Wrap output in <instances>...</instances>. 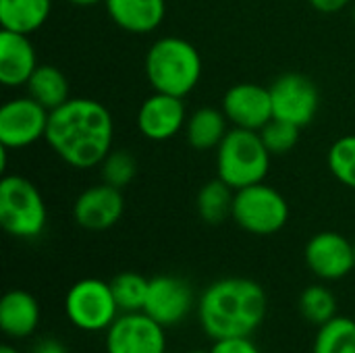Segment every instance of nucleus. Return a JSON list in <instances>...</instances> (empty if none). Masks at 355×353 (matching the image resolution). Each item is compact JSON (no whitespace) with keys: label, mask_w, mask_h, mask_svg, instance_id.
Returning <instances> with one entry per match:
<instances>
[{"label":"nucleus","mask_w":355,"mask_h":353,"mask_svg":"<svg viewBox=\"0 0 355 353\" xmlns=\"http://www.w3.org/2000/svg\"><path fill=\"white\" fill-rule=\"evenodd\" d=\"M114 123L104 104L92 98H69L50 112L46 141L73 169H94L112 150Z\"/></svg>","instance_id":"1"},{"label":"nucleus","mask_w":355,"mask_h":353,"mask_svg":"<svg viewBox=\"0 0 355 353\" xmlns=\"http://www.w3.org/2000/svg\"><path fill=\"white\" fill-rule=\"evenodd\" d=\"M268 298L260 283L245 277H227L208 285L200 298L198 316L210 339L252 337L264 322Z\"/></svg>","instance_id":"2"},{"label":"nucleus","mask_w":355,"mask_h":353,"mask_svg":"<svg viewBox=\"0 0 355 353\" xmlns=\"http://www.w3.org/2000/svg\"><path fill=\"white\" fill-rule=\"evenodd\" d=\"M146 77L154 92L185 98L202 77L200 52L183 37H160L146 54Z\"/></svg>","instance_id":"3"},{"label":"nucleus","mask_w":355,"mask_h":353,"mask_svg":"<svg viewBox=\"0 0 355 353\" xmlns=\"http://www.w3.org/2000/svg\"><path fill=\"white\" fill-rule=\"evenodd\" d=\"M270 156L260 131L235 127L216 148V171L218 177L237 191L264 181L270 169Z\"/></svg>","instance_id":"4"},{"label":"nucleus","mask_w":355,"mask_h":353,"mask_svg":"<svg viewBox=\"0 0 355 353\" xmlns=\"http://www.w3.org/2000/svg\"><path fill=\"white\" fill-rule=\"evenodd\" d=\"M48 223L46 202L40 189L21 175H6L0 181V225L17 239H35Z\"/></svg>","instance_id":"5"},{"label":"nucleus","mask_w":355,"mask_h":353,"mask_svg":"<svg viewBox=\"0 0 355 353\" xmlns=\"http://www.w3.org/2000/svg\"><path fill=\"white\" fill-rule=\"evenodd\" d=\"M119 312L110 283L94 277L77 281L64 295V314L69 322L83 333L108 331L119 318Z\"/></svg>","instance_id":"6"},{"label":"nucleus","mask_w":355,"mask_h":353,"mask_svg":"<svg viewBox=\"0 0 355 353\" xmlns=\"http://www.w3.org/2000/svg\"><path fill=\"white\" fill-rule=\"evenodd\" d=\"M233 221L252 235H275L289 221V204L264 181L248 185L235 191Z\"/></svg>","instance_id":"7"},{"label":"nucleus","mask_w":355,"mask_h":353,"mask_svg":"<svg viewBox=\"0 0 355 353\" xmlns=\"http://www.w3.org/2000/svg\"><path fill=\"white\" fill-rule=\"evenodd\" d=\"M268 89L272 98V119H281L297 127H306L314 121L320 106V94L310 77L285 73L277 77Z\"/></svg>","instance_id":"8"},{"label":"nucleus","mask_w":355,"mask_h":353,"mask_svg":"<svg viewBox=\"0 0 355 353\" xmlns=\"http://www.w3.org/2000/svg\"><path fill=\"white\" fill-rule=\"evenodd\" d=\"M50 110L31 96L12 98L0 108V144L6 150L27 148L46 137Z\"/></svg>","instance_id":"9"},{"label":"nucleus","mask_w":355,"mask_h":353,"mask_svg":"<svg viewBox=\"0 0 355 353\" xmlns=\"http://www.w3.org/2000/svg\"><path fill=\"white\" fill-rule=\"evenodd\" d=\"M106 353H166V329L146 312H123L106 331Z\"/></svg>","instance_id":"10"},{"label":"nucleus","mask_w":355,"mask_h":353,"mask_svg":"<svg viewBox=\"0 0 355 353\" xmlns=\"http://www.w3.org/2000/svg\"><path fill=\"white\" fill-rule=\"evenodd\" d=\"M193 308V291L187 281L173 275H158L150 279L144 312L164 329L175 327L187 318Z\"/></svg>","instance_id":"11"},{"label":"nucleus","mask_w":355,"mask_h":353,"mask_svg":"<svg viewBox=\"0 0 355 353\" xmlns=\"http://www.w3.org/2000/svg\"><path fill=\"white\" fill-rule=\"evenodd\" d=\"M306 264L322 281H341L355 268L354 241L337 231L316 233L306 246Z\"/></svg>","instance_id":"12"},{"label":"nucleus","mask_w":355,"mask_h":353,"mask_svg":"<svg viewBox=\"0 0 355 353\" xmlns=\"http://www.w3.org/2000/svg\"><path fill=\"white\" fill-rule=\"evenodd\" d=\"M223 112L235 127L260 131L272 119L270 89L260 83H237L227 89Z\"/></svg>","instance_id":"13"},{"label":"nucleus","mask_w":355,"mask_h":353,"mask_svg":"<svg viewBox=\"0 0 355 353\" xmlns=\"http://www.w3.org/2000/svg\"><path fill=\"white\" fill-rule=\"evenodd\" d=\"M125 210L121 189L102 183L81 191L73 206L75 223L85 231H106L114 227Z\"/></svg>","instance_id":"14"},{"label":"nucleus","mask_w":355,"mask_h":353,"mask_svg":"<svg viewBox=\"0 0 355 353\" xmlns=\"http://www.w3.org/2000/svg\"><path fill=\"white\" fill-rule=\"evenodd\" d=\"M187 123L183 98L154 92L144 100L137 112L139 133L150 141H166L175 137Z\"/></svg>","instance_id":"15"},{"label":"nucleus","mask_w":355,"mask_h":353,"mask_svg":"<svg viewBox=\"0 0 355 353\" xmlns=\"http://www.w3.org/2000/svg\"><path fill=\"white\" fill-rule=\"evenodd\" d=\"M35 69H37V56L29 35L2 29L0 31V83L6 87L27 85Z\"/></svg>","instance_id":"16"},{"label":"nucleus","mask_w":355,"mask_h":353,"mask_svg":"<svg viewBox=\"0 0 355 353\" xmlns=\"http://www.w3.org/2000/svg\"><path fill=\"white\" fill-rule=\"evenodd\" d=\"M40 304L23 289L4 293L0 302V329L10 339H27L40 327Z\"/></svg>","instance_id":"17"},{"label":"nucleus","mask_w":355,"mask_h":353,"mask_svg":"<svg viewBox=\"0 0 355 353\" xmlns=\"http://www.w3.org/2000/svg\"><path fill=\"white\" fill-rule=\"evenodd\" d=\"M104 4L108 17L131 33L154 31L166 15L164 0H104Z\"/></svg>","instance_id":"18"},{"label":"nucleus","mask_w":355,"mask_h":353,"mask_svg":"<svg viewBox=\"0 0 355 353\" xmlns=\"http://www.w3.org/2000/svg\"><path fill=\"white\" fill-rule=\"evenodd\" d=\"M52 0H0L2 29L31 35L50 17Z\"/></svg>","instance_id":"19"},{"label":"nucleus","mask_w":355,"mask_h":353,"mask_svg":"<svg viewBox=\"0 0 355 353\" xmlns=\"http://www.w3.org/2000/svg\"><path fill=\"white\" fill-rule=\"evenodd\" d=\"M27 94L52 112L69 100V79L58 67L37 64L27 81Z\"/></svg>","instance_id":"20"},{"label":"nucleus","mask_w":355,"mask_h":353,"mask_svg":"<svg viewBox=\"0 0 355 353\" xmlns=\"http://www.w3.org/2000/svg\"><path fill=\"white\" fill-rule=\"evenodd\" d=\"M227 114L216 108H200L196 110L187 123H185V133L187 141L196 150H212L218 148L220 141L225 139L227 131Z\"/></svg>","instance_id":"21"},{"label":"nucleus","mask_w":355,"mask_h":353,"mask_svg":"<svg viewBox=\"0 0 355 353\" xmlns=\"http://www.w3.org/2000/svg\"><path fill=\"white\" fill-rule=\"evenodd\" d=\"M233 202H235V189L227 185L220 177L208 181L198 191V214L208 225H220L229 216H233Z\"/></svg>","instance_id":"22"},{"label":"nucleus","mask_w":355,"mask_h":353,"mask_svg":"<svg viewBox=\"0 0 355 353\" xmlns=\"http://www.w3.org/2000/svg\"><path fill=\"white\" fill-rule=\"evenodd\" d=\"M312 353H355V320L347 316H335L314 337Z\"/></svg>","instance_id":"23"},{"label":"nucleus","mask_w":355,"mask_h":353,"mask_svg":"<svg viewBox=\"0 0 355 353\" xmlns=\"http://www.w3.org/2000/svg\"><path fill=\"white\" fill-rule=\"evenodd\" d=\"M110 287L121 312H144L150 279L137 273H119L110 281Z\"/></svg>","instance_id":"24"},{"label":"nucleus","mask_w":355,"mask_h":353,"mask_svg":"<svg viewBox=\"0 0 355 353\" xmlns=\"http://www.w3.org/2000/svg\"><path fill=\"white\" fill-rule=\"evenodd\" d=\"M300 312L310 325L322 327L337 316V298L324 285H310L300 295Z\"/></svg>","instance_id":"25"},{"label":"nucleus","mask_w":355,"mask_h":353,"mask_svg":"<svg viewBox=\"0 0 355 353\" xmlns=\"http://www.w3.org/2000/svg\"><path fill=\"white\" fill-rule=\"evenodd\" d=\"M327 162L339 183L355 189V135L339 137L331 146Z\"/></svg>","instance_id":"26"},{"label":"nucleus","mask_w":355,"mask_h":353,"mask_svg":"<svg viewBox=\"0 0 355 353\" xmlns=\"http://www.w3.org/2000/svg\"><path fill=\"white\" fill-rule=\"evenodd\" d=\"M300 131L302 127L281 121V119H270L262 129H260V137L264 141V146L268 148V152L272 156H281L291 152L297 141H300Z\"/></svg>","instance_id":"27"},{"label":"nucleus","mask_w":355,"mask_h":353,"mask_svg":"<svg viewBox=\"0 0 355 353\" xmlns=\"http://www.w3.org/2000/svg\"><path fill=\"white\" fill-rule=\"evenodd\" d=\"M137 175V160L127 150H110L102 160V179L104 183L123 189Z\"/></svg>","instance_id":"28"},{"label":"nucleus","mask_w":355,"mask_h":353,"mask_svg":"<svg viewBox=\"0 0 355 353\" xmlns=\"http://www.w3.org/2000/svg\"><path fill=\"white\" fill-rule=\"evenodd\" d=\"M210 353H260V350L250 337H227L216 339Z\"/></svg>","instance_id":"29"},{"label":"nucleus","mask_w":355,"mask_h":353,"mask_svg":"<svg viewBox=\"0 0 355 353\" xmlns=\"http://www.w3.org/2000/svg\"><path fill=\"white\" fill-rule=\"evenodd\" d=\"M352 0H310V4L320 12H337L345 8Z\"/></svg>","instance_id":"30"},{"label":"nucleus","mask_w":355,"mask_h":353,"mask_svg":"<svg viewBox=\"0 0 355 353\" xmlns=\"http://www.w3.org/2000/svg\"><path fill=\"white\" fill-rule=\"evenodd\" d=\"M31 353H69L58 339H42Z\"/></svg>","instance_id":"31"},{"label":"nucleus","mask_w":355,"mask_h":353,"mask_svg":"<svg viewBox=\"0 0 355 353\" xmlns=\"http://www.w3.org/2000/svg\"><path fill=\"white\" fill-rule=\"evenodd\" d=\"M69 2L75 4V6H94V4L104 2V0H69Z\"/></svg>","instance_id":"32"},{"label":"nucleus","mask_w":355,"mask_h":353,"mask_svg":"<svg viewBox=\"0 0 355 353\" xmlns=\"http://www.w3.org/2000/svg\"><path fill=\"white\" fill-rule=\"evenodd\" d=\"M0 353H21L17 347H12V345H4L2 350H0Z\"/></svg>","instance_id":"33"},{"label":"nucleus","mask_w":355,"mask_h":353,"mask_svg":"<svg viewBox=\"0 0 355 353\" xmlns=\"http://www.w3.org/2000/svg\"><path fill=\"white\" fill-rule=\"evenodd\" d=\"M191 353H210V350H208V352H200V350H198V352H191Z\"/></svg>","instance_id":"34"},{"label":"nucleus","mask_w":355,"mask_h":353,"mask_svg":"<svg viewBox=\"0 0 355 353\" xmlns=\"http://www.w3.org/2000/svg\"><path fill=\"white\" fill-rule=\"evenodd\" d=\"M354 21H355V6H354Z\"/></svg>","instance_id":"35"},{"label":"nucleus","mask_w":355,"mask_h":353,"mask_svg":"<svg viewBox=\"0 0 355 353\" xmlns=\"http://www.w3.org/2000/svg\"><path fill=\"white\" fill-rule=\"evenodd\" d=\"M354 254H355V239H354Z\"/></svg>","instance_id":"36"}]
</instances>
